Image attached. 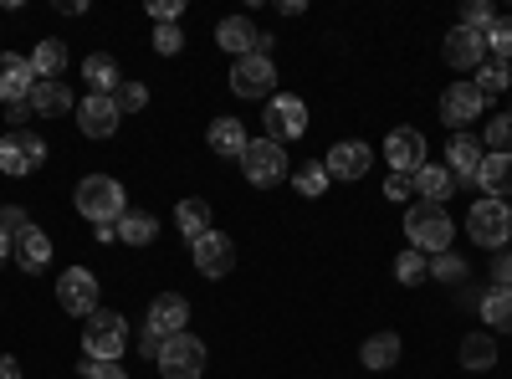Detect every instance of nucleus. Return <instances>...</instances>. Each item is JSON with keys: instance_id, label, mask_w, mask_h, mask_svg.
Segmentation results:
<instances>
[{"instance_id": "26", "label": "nucleus", "mask_w": 512, "mask_h": 379, "mask_svg": "<svg viewBox=\"0 0 512 379\" xmlns=\"http://www.w3.org/2000/svg\"><path fill=\"white\" fill-rule=\"evenodd\" d=\"M205 144L216 149V154H226V159H241L246 144H251V134H246L241 118H216V123L205 129Z\"/></svg>"}, {"instance_id": "32", "label": "nucleus", "mask_w": 512, "mask_h": 379, "mask_svg": "<svg viewBox=\"0 0 512 379\" xmlns=\"http://www.w3.org/2000/svg\"><path fill=\"white\" fill-rule=\"evenodd\" d=\"M175 226H180V236L195 246V241L210 231V205H205V200H195V195H190V200H180V205H175Z\"/></svg>"}, {"instance_id": "36", "label": "nucleus", "mask_w": 512, "mask_h": 379, "mask_svg": "<svg viewBox=\"0 0 512 379\" xmlns=\"http://www.w3.org/2000/svg\"><path fill=\"white\" fill-rule=\"evenodd\" d=\"M113 103H118V113H144L149 108V88L144 82H118V93H113Z\"/></svg>"}, {"instance_id": "3", "label": "nucleus", "mask_w": 512, "mask_h": 379, "mask_svg": "<svg viewBox=\"0 0 512 379\" xmlns=\"http://www.w3.org/2000/svg\"><path fill=\"white\" fill-rule=\"evenodd\" d=\"M82 354L118 364L128 354V318L113 313V308H98L93 318H82Z\"/></svg>"}, {"instance_id": "4", "label": "nucleus", "mask_w": 512, "mask_h": 379, "mask_svg": "<svg viewBox=\"0 0 512 379\" xmlns=\"http://www.w3.org/2000/svg\"><path fill=\"white\" fill-rule=\"evenodd\" d=\"M466 236H472L477 246H487V251H502L512 241V210H507V200L482 195L472 210H466Z\"/></svg>"}, {"instance_id": "48", "label": "nucleus", "mask_w": 512, "mask_h": 379, "mask_svg": "<svg viewBox=\"0 0 512 379\" xmlns=\"http://www.w3.org/2000/svg\"><path fill=\"white\" fill-rule=\"evenodd\" d=\"M159 349H164V339L144 328V333H139V354H144V359H159Z\"/></svg>"}, {"instance_id": "7", "label": "nucleus", "mask_w": 512, "mask_h": 379, "mask_svg": "<svg viewBox=\"0 0 512 379\" xmlns=\"http://www.w3.org/2000/svg\"><path fill=\"white\" fill-rule=\"evenodd\" d=\"M154 369L164 379H200L205 374V344L195 339V333H175V339H164Z\"/></svg>"}, {"instance_id": "49", "label": "nucleus", "mask_w": 512, "mask_h": 379, "mask_svg": "<svg viewBox=\"0 0 512 379\" xmlns=\"http://www.w3.org/2000/svg\"><path fill=\"white\" fill-rule=\"evenodd\" d=\"M0 379H21V364L6 354V359H0Z\"/></svg>"}, {"instance_id": "50", "label": "nucleus", "mask_w": 512, "mask_h": 379, "mask_svg": "<svg viewBox=\"0 0 512 379\" xmlns=\"http://www.w3.org/2000/svg\"><path fill=\"white\" fill-rule=\"evenodd\" d=\"M11 251H16V246H11V236H6V231H0V267H6V262H11Z\"/></svg>"}, {"instance_id": "46", "label": "nucleus", "mask_w": 512, "mask_h": 379, "mask_svg": "<svg viewBox=\"0 0 512 379\" xmlns=\"http://www.w3.org/2000/svg\"><path fill=\"white\" fill-rule=\"evenodd\" d=\"M492 287H512V251H497V262H492Z\"/></svg>"}, {"instance_id": "41", "label": "nucleus", "mask_w": 512, "mask_h": 379, "mask_svg": "<svg viewBox=\"0 0 512 379\" xmlns=\"http://www.w3.org/2000/svg\"><path fill=\"white\" fill-rule=\"evenodd\" d=\"M77 374H82V379H128V369H123V364H108V359H82Z\"/></svg>"}, {"instance_id": "37", "label": "nucleus", "mask_w": 512, "mask_h": 379, "mask_svg": "<svg viewBox=\"0 0 512 379\" xmlns=\"http://www.w3.org/2000/svg\"><path fill=\"white\" fill-rule=\"evenodd\" d=\"M487 52H492V62H512V16L502 21H492V31H487Z\"/></svg>"}, {"instance_id": "11", "label": "nucleus", "mask_w": 512, "mask_h": 379, "mask_svg": "<svg viewBox=\"0 0 512 379\" xmlns=\"http://www.w3.org/2000/svg\"><path fill=\"white\" fill-rule=\"evenodd\" d=\"M272 41L277 36H267V31H256V21H246V16H226L221 26H216V47L221 52H231V57H251V52H272Z\"/></svg>"}, {"instance_id": "1", "label": "nucleus", "mask_w": 512, "mask_h": 379, "mask_svg": "<svg viewBox=\"0 0 512 379\" xmlns=\"http://www.w3.org/2000/svg\"><path fill=\"white\" fill-rule=\"evenodd\" d=\"M72 205H77L82 221H93V226H118L123 210H128V195H123V185H118L113 175H88V180H77Z\"/></svg>"}, {"instance_id": "2", "label": "nucleus", "mask_w": 512, "mask_h": 379, "mask_svg": "<svg viewBox=\"0 0 512 379\" xmlns=\"http://www.w3.org/2000/svg\"><path fill=\"white\" fill-rule=\"evenodd\" d=\"M405 236H410L415 251H425V257H441V251H451V241H456V221H451L446 205L415 200L405 210Z\"/></svg>"}, {"instance_id": "14", "label": "nucleus", "mask_w": 512, "mask_h": 379, "mask_svg": "<svg viewBox=\"0 0 512 379\" xmlns=\"http://www.w3.org/2000/svg\"><path fill=\"white\" fill-rule=\"evenodd\" d=\"M482 93L472 88V82H451V88L441 93V123H451V134H466V123L482 118Z\"/></svg>"}, {"instance_id": "13", "label": "nucleus", "mask_w": 512, "mask_h": 379, "mask_svg": "<svg viewBox=\"0 0 512 379\" xmlns=\"http://www.w3.org/2000/svg\"><path fill=\"white\" fill-rule=\"evenodd\" d=\"M190 251H195V272H200V277H226V272L236 267V241H231L226 231H216V226H210Z\"/></svg>"}, {"instance_id": "51", "label": "nucleus", "mask_w": 512, "mask_h": 379, "mask_svg": "<svg viewBox=\"0 0 512 379\" xmlns=\"http://www.w3.org/2000/svg\"><path fill=\"white\" fill-rule=\"evenodd\" d=\"M507 210H512V205H507Z\"/></svg>"}, {"instance_id": "40", "label": "nucleus", "mask_w": 512, "mask_h": 379, "mask_svg": "<svg viewBox=\"0 0 512 379\" xmlns=\"http://www.w3.org/2000/svg\"><path fill=\"white\" fill-rule=\"evenodd\" d=\"M492 21H497V11L487 6V0H472V6L461 11V21H456V26H466V31H482V36H487V31H492Z\"/></svg>"}, {"instance_id": "16", "label": "nucleus", "mask_w": 512, "mask_h": 379, "mask_svg": "<svg viewBox=\"0 0 512 379\" xmlns=\"http://www.w3.org/2000/svg\"><path fill=\"white\" fill-rule=\"evenodd\" d=\"M149 333H159V339H175V333L190 328V303L180 298V292H159V298L149 303V318H144Z\"/></svg>"}, {"instance_id": "34", "label": "nucleus", "mask_w": 512, "mask_h": 379, "mask_svg": "<svg viewBox=\"0 0 512 379\" xmlns=\"http://www.w3.org/2000/svg\"><path fill=\"white\" fill-rule=\"evenodd\" d=\"M425 272H431V257H425V251L405 246L400 257H395V282H400V287H420V282H425Z\"/></svg>"}, {"instance_id": "6", "label": "nucleus", "mask_w": 512, "mask_h": 379, "mask_svg": "<svg viewBox=\"0 0 512 379\" xmlns=\"http://www.w3.org/2000/svg\"><path fill=\"white\" fill-rule=\"evenodd\" d=\"M241 175H246V185H256V190L282 185V180H287V149L272 144L267 134H262V139H251L246 154H241Z\"/></svg>"}, {"instance_id": "42", "label": "nucleus", "mask_w": 512, "mask_h": 379, "mask_svg": "<svg viewBox=\"0 0 512 379\" xmlns=\"http://www.w3.org/2000/svg\"><path fill=\"white\" fill-rule=\"evenodd\" d=\"M180 47H185V31L180 26H154V52L159 57H175Z\"/></svg>"}, {"instance_id": "9", "label": "nucleus", "mask_w": 512, "mask_h": 379, "mask_svg": "<svg viewBox=\"0 0 512 379\" xmlns=\"http://www.w3.org/2000/svg\"><path fill=\"white\" fill-rule=\"evenodd\" d=\"M231 93L236 98H277V67H272V57H262V52H251V57H236L231 62Z\"/></svg>"}, {"instance_id": "10", "label": "nucleus", "mask_w": 512, "mask_h": 379, "mask_svg": "<svg viewBox=\"0 0 512 379\" xmlns=\"http://www.w3.org/2000/svg\"><path fill=\"white\" fill-rule=\"evenodd\" d=\"M57 308L67 318H93L98 313V277L88 267H67L57 277Z\"/></svg>"}, {"instance_id": "45", "label": "nucleus", "mask_w": 512, "mask_h": 379, "mask_svg": "<svg viewBox=\"0 0 512 379\" xmlns=\"http://www.w3.org/2000/svg\"><path fill=\"white\" fill-rule=\"evenodd\" d=\"M384 195H390V200H410L415 195V175H390V180H384Z\"/></svg>"}, {"instance_id": "8", "label": "nucleus", "mask_w": 512, "mask_h": 379, "mask_svg": "<svg viewBox=\"0 0 512 379\" xmlns=\"http://www.w3.org/2000/svg\"><path fill=\"white\" fill-rule=\"evenodd\" d=\"M262 123H267V139L287 149L292 139H303V134H308V103H303V98H292V93H277V98H267Z\"/></svg>"}, {"instance_id": "15", "label": "nucleus", "mask_w": 512, "mask_h": 379, "mask_svg": "<svg viewBox=\"0 0 512 379\" xmlns=\"http://www.w3.org/2000/svg\"><path fill=\"white\" fill-rule=\"evenodd\" d=\"M31 88H36L31 57L0 52V103H6V108H16V103H31Z\"/></svg>"}, {"instance_id": "27", "label": "nucleus", "mask_w": 512, "mask_h": 379, "mask_svg": "<svg viewBox=\"0 0 512 379\" xmlns=\"http://www.w3.org/2000/svg\"><path fill=\"white\" fill-rule=\"evenodd\" d=\"M400 354H405V344H400V333H374V339H364V349H359V359H364V369H374V374H384V369H395L400 364Z\"/></svg>"}, {"instance_id": "43", "label": "nucleus", "mask_w": 512, "mask_h": 379, "mask_svg": "<svg viewBox=\"0 0 512 379\" xmlns=\"http://www.w3.org/2000/svg\"><path fill=\"white\" fill-rule=\"evenodd\" d=\"M26 226H31V216H26V205H0V231H6L11 241H16V236H21Z\"/></svg>"}, {"instance_id": "23", "label": "nucleus", "mask_w": 512, "mask_h": 379, "mask_svg": "<svg viewBox=\"0 0 512 379\" xmlns=\"http://www.w3.org/2000/svg\"><path fill=\"white\" fill-rule=\"evenodd\" d=\"M456 359H461V369H466V374H487V369H497V339H492L487 328L466 333L461 349H456Z\"/></svg>"}, {"instance_id": "28", "label": "nucleus", "mask_w": 512, "mask_h": 379, "mask_svg": "<svg viewBox=\"0 0 512 379\" xmlns=\"http://www.w3.org/2000/svg\"><path fill=\"white\" fill-rule=\"evenodd\" d=\"M477 185H482L492 200H507V195H512V154H482Z\"/></svg>"}, {"instance_id": "35", "label": "nucleus", "mask_w": 512, "mask_h": 379, "mask_svg": "<svg viewBox=\"0 0 512 379\" xmlns=\"http://www.w3.org/2000/svg\"><path fill=\"white\" fill-rule=\"evenodd\" d=\"M297 195H308V200H318L323 190H328V170H323V159H308V164H297Z\"/></svg>"}, {"instance_id": "12", "label": "nucleus", "mask_w": 512, "mask_h": 379, "mask_svg": "<svg viewBox=\"0 0 512 379\" xmlns=\"http://www.w3.org/2000/svg\"><path fill=\"white\" fill-rule=\"evenodd\" d=\"M369 164H374V149H369L364 139H338V144L323 154L328 180H364Z\"/></svg>"}, {"instance_id": "38", "label": "nucleus", "mask_w": 512, "mask_h": 379, "mask_svg": "<svg viewBox=\"0 0 512 379\" xmlns=\"http://www.w3.org/2000/svg\"><path fill=\"white\" fill-rule=\"evenodd\" d=\"M425 277H436V282H466V262L456 257V251H441V257H431V272Z\"/></svg>"}, {"instance_id": "30", "label": "nucleus", "mask_w": 512, "mask_h": 379, "mask_svg": "<svg viewBox=\"0 0 512 379\" xmlns=\"http://www.w3.org/2000/svg\"><path fill=\"white\" fill-rule=\"evenodd\" d=\"M118 241H123V246H154V241H159V216L128 205L123 221H118Z\"/></svg>"}, {"instance_id": "24", "label": "nucleus", "mask_w": 512, "mask_h": 379, "mask_svg": "<svg viewBox=\"0 0 512 379\" xmlns=\"http://www.w3.org/2000/svg\"><path fill=\"white\" fill-rule=\"evenodd\" d=\"M31 113L36 118H57V113H77V98H72V88L57 77V82H36L31 88Z\"/></svg>"}, {"instance_id": "17", "label": "nucleus", "mask_w": 512, "mask_h": 379, "mask_svg": "<svg viewBox=\"0 0 512 379\" xmlns=\"http://www.w3.org/2000/svg\"><path fill=\"white\" fill-rule=\"evenodd\" d=\"M441 57H446V67H456V72H477V67L487 62V36H482V31H466V26H451Z\"/></svg>"}, {"instance_id": "31", "label": "nucleus", "mask_w": 512, "mask_h": 379, "mask_svg": "<svg viewBox=\"0 0 512 379\" xmlns=\"http://www.w3.org/2000/svg\"><path fill=\"white\" fill-rule=\"evenodd\" d=\"M482 323H487V333H512V287H487V298H482Z\"/></svg>"}, {"instance_id": "22", "label": "nucleus", "mask_w": 512, "mask_h": 379, "mask_svg": "<svg viewBox=\"0 0 512 379\" xmlns=\"http://www.w3.org/2000/svg\"><path fill=\"white\" fill-rule=\"evenodd\" d=\"M82 82H88V93L113 98V93H118V82H123L118 57H108V52H88V57H82Z\"/></svg>"}, {"instance_id": "44", "label": "nucleus", "mask_w": 512, "mask_h": 379, "mask_svg": "<svg viewBox=\"0 0 512 379\" xmlns=\"http://www.w3.org/2000/svg\"><path fill=\"white\" fill-rule=\"evenodd\" d=\"M149 16H154L159 26H180V16H185V0H149Z\"/></svg>"}, {"instance_id": "5", "label": "nucleus", "mask_w": 512, "mask_h": 379, "mask_svg": "<svg viewBox=\"0 0 512 379\" xmlns=\"http://www.w3.org/2000/svg\"><path fill=\"white\" fill-rule=\"evenodd\" d=\"M47 164V139L36 129H16V134H0V170L11 180H26Z\"/></svg>"}, {"instance_id": "18", "label": "nucleus", "mask_w": 512, "mask_h": 379, "mask_svg": "<svg viewBox=\"0 0 512 379\" xmlns=\"http://www.w3.org/2000/svg\"><path fill=\"white\" fill-rule=\"evenodd\" d=\"M118 118H123L118 103L103 98V93H88V98L77 103V129L88 134V139H113L118 134Z\"/></svg>"}, {"instance_id": "25", "label": "nucleus", "mask_w": 512, "mask_h": 379, "mask_svg": "<svg viewBox=\"0 0 512 379\" xmlns=\"http://www.w3.org/2000/svg\"><path fill=\"white\" fill-rule=\"evenodd\" d=\"M415 195L425 205H446L456 195V175L446 170V164H420V170H415Z\"/></svg>"}, {"instance_id": "29", "label": "nucleus", "mask_w": 512, "mask_h": 379, "mask_svg": "<svg viewBox=\"0 0 512 379\" xmlns=\"http://www.w3.org/2000/svg\"><path fill=\"white\" fill-rule=\"evenodd\" d=\"M31 72L36 82H57L67 72V41L47 36V41H36V52H31Z\"/></svg>"}, {"instance_id": "19", "label": "nucleus", "mask_w": 512, "mask_h": 379, "mask_svg": "<svg viewBox=\"0 0 512 379\" xmlns=\"http://www.w3.org/2000/svg\"><path fill=\"white\" fill-rule=\"evenodd\" d=\"M384 164H390L395 175H415L425 164V134L420 129H395L384 139Z\"/></svg>"}, {"instance_id": "39", "label": "nucleus", "mask_w": 512, "mask_h": 379, "mask_svg": "<svg viewBox=\"0 0 512 379\" xmlns=\"http://www.w3.org/2000/svg\"><path fill=\"white\" fill-rule=\"evenodd\" d=\"M487 149L492 154H512V113H497L487 123Z\"/></svg>"}, {"instance_id": "33", "label": "nucleus", "mask_w": 512, "mask_h": 379, "mask_svg": "<svg viewBox=\"0 0 512 379\" xmlns=\"http://www.w3.org/2000/svg\"><path fill=\"white\" fill-rule=\"evenodd\" d=\"M472 88L482 93V103H492V98L512 93V72H507V62H482V67H477V82H472Z\"/></svg>"}, {"instance_id": "20", "label": "nucleus", "mask_w": 512, "mask_h": 379, "mask_svg": "<svg viewBox=\"0 0 512 379\" xmlns=\"http://www.w3.org/2000/svg\"><path fill=\"white\" fill-rule=\"evenodd\" d=\"M16 251H11V262L26 272V277H36V272H47V262H52V236L41 231V226H26L16 241H11Z\"/></svg>"}, {"instance_id": "21", "label": "nucleus", "mask_w": 512, "mask_h": 379, "mask_svg": "<svg viewBox=\"0 0 512 379\" xmlns=\"http://www.w3.org/2000/svg\"><path fill=\"white\" fill-rule=\"evenodd\" d=\"M446 170L456 175V185H472L477 170H482V144H477L472 134H451V144H446Z\"/></svg>"}, {"instance_id": "47", "label": "nucleus", "mask_w": 512, "mask_h": 379, "mask_svg": "<svg viewBox=\"0 0 512 379\" xmlns=\"http://www.w3.org/2000/svg\"><path fill=\"white\" fill-rule=\"evenodd\" d=\"M6 123H11V134H16V129H31V103H16V108H6Z\"/></svg>"}]
</instances>
